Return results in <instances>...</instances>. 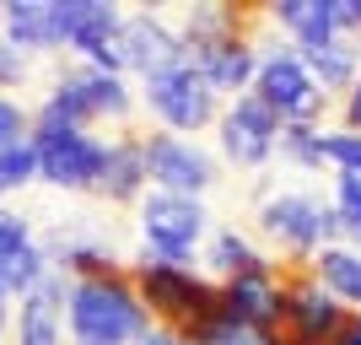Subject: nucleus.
<instances>
[{
    "label": "nucleus",
    "instance_id": "19",
    "mask_svg": "<svg viewBox=\"0 0 361 345\" xmlns=\"http://www.w3.org/2000/svg\"><path fill=\"white\" fill-rule=\"evenodd\" d=\"M307 270H313V281L324 286L340 308L361 313V248H356V243H329Z\"/></svg>",
    "mask_w": 361,
    "mask_h": 345
},
{
    "label": "nucleus",
    "instance_id": "30",
    "mask_svg": "<svg viewBox=\"0 0 361 345\" xmlns=\"http://www.w3.org/2000/svg\"><path fill=\"white\" fill-rule=\"evenodd\" d=\"M340 345H361V313H350V324H345V334H340Z\"/></svg>",
    "mask_w": 361,
    "mask_h": 345
},
{
    "label": "nucleus",
    "instance_id": "10",
    "mask_svg": "<svg viewBox=\"0 0 361 345\" xmlns=\"http://www.w3.org/2000/svg\"><path fill=\"white\" fill-rule=\"evenodd\" d=\"M281 275H286V324H281V334L286 340H340L350 324V308H340L313 281V270H286L281 265Z\"/></svg>",
    "mask_w": 361,
    "mask_h": 345
},
{
    "label": "nucleus",
    "instance_id": "8",
    "mask_svg": "<svg viewBox=\"0 0 361 345\" xmlns=\"http://www.w3.org/2000/svg\"><path fill=\"white\" fill-rule=\"evenodd\" d=\"M281 130H286V124L275 119L254 92H243V97H232V103L221 108V119H216V146H221V157L232 167L254 173V167L275 162V151H281Z\"/></svg>",
    "mask_w": 361,
    "mask_h": 345
},
{
    "label": "nucleus",
    "instance_id": "16",
    "mask_svg": "<svg viewBox=\"0 0 361 345\" xmlns=\"http://www.w3.org/2000/svg\"><path fill=\"white\" fill-rule=\"evenodd\" d=\"M0 32H6V44L22 49V54L65 49L60 28H54V0H11V6H0Z\"/></svg>",
    "mask_w": 361,
    "mask_h": 345
},
{
    "label": "nucleus",
    "instance_id": "26",
    "mask_svg": "<svg viewBox=\"0 0 361 345\" xmlns=\"http://www.w3.org/2000/svg\"><path fill=\"white\" fill-rule=\"evenodd\" d=\"M32 226H27V216H16V210H0V259L6 254H22V248H32Z\"/></svg>",
    "mask_w": 361,
    "mask_h": 345
},
{
    "label": "nucleus",
    "instance_id": "5",
    "mask_svg": "<svg viewBox=\"0 0 361 345\" xmlns=\"http://www.w3.org/2000/svg\"><path fill=\"white\" fill-rule=\"evenodd\" d=\"M140 103H146V114L157 119V130L189 140V135H200V130H216L226 97H216V87L200 75V65H178V71H167V75L140 81Z\"/></svg>",
    "mask_w": 361,
    "mask_h": 345
},
{
    "label": "nucleus",
    "instance_id": "3",
    "mask_svg": "<svg viewBox=\"0 0 361 345\" xmlns=\"http://www.w3.org/2000/svg\"><path fill=\"white\" fill-rule=\"evenodd\" d=\"M130 281H135L140 302H146L151 324H162V329L189 334L200 318L216 313V281L189 270V265H167V259L140 254L135 265H130Z\"/></svg>",
    "mask_w": 361,
    "mask_h": 345
},
{
    "label": "nucleus",
    "instance_id": "32",
    "mask_svg": "<svg viewBox=\"0 0 361 345\" xmlns=\"http://www.w3.org/2000/svg\"><path fill=\"white\" fill-rule=\"evenodd\" d=\"M356 44H361V38H356Z\"/></svg>",
    "mask_w": 361,
    "mask_h": 345
},
{
    "label": "nucleus",
    "instance_id": "11",
    "mask_svg": "<svg viewBox=\"0 0 361 345\" xmlns=\"http://www.w3.org/2000/svg\"><path fill=\"white\" fill-rule=\"evenodd\" d=\"M124 60H130V71L140 81H151V75H167V71H178V65H189V49H183L178 28L167 16L130 11L124 16Z\"/></svg>",
    "mask_w": 361,
    "mask_h": 345
},
{
    "label": "nucleus",
    "instance_id": "18",
    "mask_svg": "<svg viewBox=\"0 0 361 345\" xmlns=\"http://www.w3.org/2000/svg\"><path fill=\"white\" fill-rule=\"evenodd\" d=\"M297 54L307 60L313 81L329 92V97H345V92L356 87V75H361V44H356V38H329V44L297 49Z\"/></svg>",
    "mask_w": 361,
    "mask_h": 345
},
{
    "label": "nucleus",
    "instance_id": "17",
    "mask_svg": "<svg viewBox=\"0 0 361 345\" xmlns=\"http://www.w3.org/2000/svg\"><path fill=\"white\" fill-rule=\"evenodd\" d=\"M270 22L281 28V38L297 44V49H313V44L340 38V28H334V0H275Z\"/></svg>",
    "mask_w": 361,
    "mask_h": 345
},
{
    "label": "nucleus",
    "instance_id": "28",
    "mask_svg": "<svg viewBox=\"0 0 361 345\" xmlns=\"http://www.w3.org/2000/svg\"><path fill=\"white\" fill-rule=\"evenodd\" d=\"M340 130H356L361 135V75H356V87L340 97Z\"/></svg>",
    "mask_w": 361,
    "mask_h": 345
},
{
    "label": "nucleus",
    "instance_id": "22",
    "mask_svg": "<svg viewBox=\"0 0 361 345\" xmlns=\"http://www.w3.org/2000/svg\"><path fill=\"white\" fill-rule=\"evenodd\" d=\"M329 210L340 222V243H356L361 248V173H334Z\"/></svg>",
    "mask_w": 361,
    "mask_h": 345
},
{
    "label": "nucleus",
    "instance_id": "1",
    "mask_svg": "<svg viewBox=\"0 0 361 345\" xmlns=\"http://www.w3.org/2000/svg\"><path fill=\"white\" fill-rule=\"evenodd\" d=\"M254 238L270 248L275 265L307 270L329 243H340V222H334L329 200L307 195V189H264L254 210Z\"/></svg>",
    "mask_w": 361,
    "mask_h": 345
},
{
    "label": "nucleus",
    "instance_id": "15",
    "mask_svg": "<svg viewBox=\"0 0 361 345\" xmlns=\"http://www.w3.org/2000/svg\"><path fill=\"white\" fill-rule=\"evenodd\" d=\"M205 270L211 281H238V275H264V270H281L270 259V248L254 238V232H243V226H216L211 238H205Z\"/></svg>",
    "mask_w": 361,
    "mask_h": 345
},
{
    "label": "nucleus",
    "instance_id": "21",
    "mask_svg": "<svg viewBox=\"0 0 361 345\" xmlns=\"http://www.w3.org/2000/svg\"><path fill=\"white\" fill-rule=\"evenodd\" d=\"M286 167H302V173H318L324 167V124H286L281 130V151H275Z\"/></svg>",
    "mask_w": 361,
    "mask_h": 345
},
{
    "label": "nucleus",
    "instance_id": "24",
    "mask_svg": "<svg viewBox=\"0 0 361 345\" xmlns=\"http://www.w3.org/2000/svg\"><path fill=\"white\" fill-rule=\"evenodd\" d=\"M324 167L334 173H361V135L356 130H324Z\"/></svg>",
    "mask_w": 361,
    "mask_h": 345
},
{
    "label": "nucleus",
    "instance_id": "2",
    "mask_svg": "<svg viewBox=\"0 0 361 345\" xmlns=\"http://www.w3.org/2000/svg\"><path fill=\"white\" fill-rule=\"evenodd\" d=\"M65 329L71 345H135L151 329V313L140 302L130 265L114 275H92V281H71L65 291Z\"/></svg>",
    "mask_w": 361,
    "mask_h": 345
},
{
    "label": "nucleus",
    "instance_id": "20",
    "mask_svg": "<svg viewBox=\"0 0 361 345\" xmlns=\"http://www.w3.org/2000/svg\"><path fill=\"white\" fill-rule=\"evenodd\" d=\"M183 340L189 345H281V334L275 329H254V324H238V318H226V313H211V318H200Z\"/></svg>",
    "mask_w": 361,
    "mask_h": 345
},
{
    "label": "nucleus",
    "instance_id": "9",
    "mask_svg": "<svg viewBox=\"0 0 361 345\" xmlns=\"http://www.w3.org/2000/svg\"><path fill=\"white\" fill-rule=\"evenodd\" d=\"M146 173H151V189L189 195V200H205L216 189V178H221L216 157L200 140L167 135V130H146Z\"/></svg>",
    "mask_w": 361,
    "mask_h": 345
},
{
    "label": "nucleus",
    "instance_id": "13",
    "mask_svg": "<svg viewBox=\"0 0 361 345\" xmlns=\"http://www.w3.org/2000/svg\"><path fill=\"white\" fill-rule=\"evenodd\" d=\"M151 189V173H146V135L140 130H119L108 140V162H103V178H97V195L108 205H140Z\"/></svg>",
    "mask_w": 361,
    "mask_h": 345
},
{
    "label": "nucleus",
    "instance_id": "14",
    "mask_svg": "<svg viewBox=\"0 0 361 345\" xmlns=\"http://www.w3.org/2000/svg\"><path fill=\"white\" fill-rule=\"evenodd\" d=\"M65 291H71V281L60 270H49V281L32 297H22L11 324L16 345H65Z\"/></svg>",
    "mask_w": 361,
    "mask_h": 345
},
{
    "label": "nucleus",
    "instance_id": "25",
    "mask_svg": "<svg viewBox=\"0 0 361 345\" xmlns=\"http://www.w3.org/2000/svg\"><path fill=\"white\" fill-rule=\"evenodd\" d=\"M32 135V114L16 97H0V151L16 146V140H27Z\"/></svg>",
    "mask_w": 361,
    "mask_h": 345
},
{
    "label": "nucleus",
    "instance_id": "29",
    "mask_svg": "<svg viewBox=\"0 0 361 345\" xmlns=\"http://www.w3.org/2000/svg\"><path fill=\"white\" fill-rule=\"evenodd\" d=\"M135 345H189V340H183V334L178 329H162V324H151V329L146 334H140V340Z\"/></svg>",
    "mask_w": 361,
    "mask_h": 345
},
{
    "label": "nucleus",
    "instance_id": "7",
    "mask_svg": "<svg viewBox=\"0 0 361 345\" xmlns=\"http://www.w3.org/2000/svg\"><path fill=\"white\" fill-rule=\"evenodd\" d=\"M32 140H38V178L54 183V189H92L97 195V178H103L108 162V140H97L92 130H44L32 124Z\"/></svg>",
    "mask_w": 361,
    "mask_h": 345
},
{
    "label": "nucleus",
    "instance_id": "31",
    "mask_svg": "<svg viewBox=\"0 0 361 345\" xmlns=\"http://www.w3.org/2000/svg\"><path fill=\"white\" fill-rule=\"evenodd\" d=\"M0 345H6V324H0Z\"/></svg>",
    "mask_w": 361,
    "mask_h": 345
},
{
    "label": "nucleus",
    "instance_id": "23",
    "mask_svg": "<svg viewBox=\"0 0 361 345\" xmlns=\"http://www.w3.org/2000/svg\"><path fill=\"white\" fill-rule=\"evenodd\" d=\"M38 178V140H16V146L0 151V183L6 189H16V183H32Z\"/></svg>",
    "mask_w": 361,
    "mask_h": 345
},
{
    "label": "nucleus",
    "instance_id": "4",
    "mask_svg": "<svg viewBox=\"0 0 361 345\" xmlns=\"http://www.w3.org/2000/svg\"><path fill=\"white\" fill-rule=\"evenodd\" d=\"M254 97L270 108L281 124H324V108L334 103L329 92L313 81V71H307V60L297 54V44H286V38H264Z\"/></svg>",
    "mask_w": 361,
    "mask_h": 345
},
{
    "label": "nucleus",
    "instance_id": "12",
    "mask_svg": "<svg viewBox=\"0 0 361 345\" xmlns=\"http://www.w3.org/2000/svg\"><path fill=\"white\" fill-rule=\"evenodd\" d=\"M216 313L238 318V324H254V329H275L286 324V275L264 270V275H238V281L216 286Z\"/></svg>",
    "mask_w": 361,
    "mask_h": 345
},
{
    "label": "nucleus",
    "instance_id": "6",
    "mask_svg": "<svg viewBox=\"0 0 361 345\" xmlns=\"http://www.w3.org/2000/svg\"><path fill=\"white\" fill-rule=\"evenodd\" d=\"M135 216H140L146 254L151 259H167V265H189V259L205 248V238L216 232L205 200L167 195V189H146V200L135 205Z\"/></svg>",
    "mask_w": 361,
    "mask_h": 345
},
{
    "label": "nucleus",
    "instance_id": "27",
    "mask_svg": "<svg viewBox=\"0 0 361 345\" xmlns=\"http://www.w3.org/2000/svg\"><path fill=\"white\" fill-rule=\"evenodd\" d=\"M27 71H32V60L22 54V49H11L6 38H0V97H6L11 87H22V81H27Z\"/></svg>",
    "mask_w": 361,
    "mask_h": 345
}]
</instances>
